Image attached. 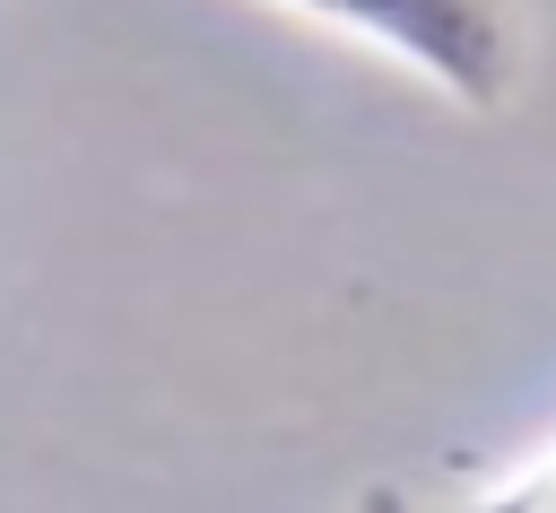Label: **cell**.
Listing matches in <instances>:
<instances>
[{
  "mask_svg": "<svg viewBox=\"0 0 556 513\" xmlns=\"http://www.w3.org/2000/svg\"><path fill=\"white\" fill-rule=\"evenodd\" d=\"M382 61H400L408 78H426L434 96L469 104V113H504L521 87V9L513 0H278Z\"/></svg>",
  "mask_w": 556,
  "mask_h": 513,
  "instance_id": "cell-1",
  "label": "cell"
},
{
  "mask_svg": "<svg viewBox=\"0 0 556 513\" xmlns=\"http://www.w3.org/2000/svg\"><path fill=\"white\" fill-rule=\"evenodd\" d=\"M486 504H530V513H556V443H547V452H539L521 478H504Z\"/></svg>",
  "mask_w": 556,
  "mask_h": 513,
  "instance_id": "cell-2",
  "label": "cell"
}]
</instances>
